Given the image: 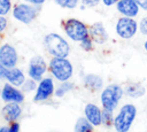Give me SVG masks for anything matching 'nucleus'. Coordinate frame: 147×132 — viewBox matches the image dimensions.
<instances>
[{"mask_svg":"<svg viewBox=\"0 0 147 132\" xmlns=\"http://www.w3.org/2000/svg\"><path fill=\"white\" fill-rule=\"evenodd\" d=\"M1 96L6 102H22L24 96L21 91L16 90L15 87L10 86L9 84H6L3 86V90L1 92Z\"/></svg>","mask_w":147,"mask_h":132,"instance_id":"13","label":"nucleus"},{"mask_svg":"<svg viewBox=\"0 0 147 132\" xmlns=\"http://www.w3.org/2000/svg\"><path fill=\"white\" fill-rule=\"evenodd\" d=\"M49 69L53 76L61 81H67L72 75V65L65 57H54L49 63Z\"/></svg>","mask_w":147,"mask_h":132,"instance_id":"3","label":"nucleus"},{"mask_svg":"<svg viewBox=\"0 0 147 132\" xmlns=\"http://www.w3.org/2000/svg\"><path fill=\"white\" fill-rule=\"evenodd\" d=\"M90 36H91V39L93 41H95L96 44H103L107 39H108V34H107V31L103 26L102 23L100 22H96L94 23L91 28H90Z\"/></svg>","mask_w":147,"mask_h":132,"instance_id":"12","label":"nucleus"},{"mask_svg":"<svg viewBox=\"0 0 147 132\" xmlns=\"http://www.w3.org/2000/svg\"><path fill=\"white\" fill-rule=\"evenodd\" d=\"M6 71H7V68H6L3 64L0 63V77H5Z\"/></svg>","mask_w":147,"mask_h":132,"instance_id":"30","label":"nucleus"},{"mask_svg":"<svg viewBox=\"0 0 147 132\" xmlns=\"http://www.w3.org/2000/svg\"><path fill=\"white\" fill-rule=\"evenodd\" d=\"M6 25H7L6 18H3V17L0 15V32H2V31L6 29Z\"/></svg>","mask_w":147,"mask_h":132,"instance_id":"29","label":"nucleus"},{"mask_svg":"<svg viewBox=\"0 0 147 132\" xmlns=\"http://www.w3.org/2000/svg\"><path fill=\"white\" fill-rule=\"evenodd\" d=\"M26 2L29 3H32V5H41L42 2H45L46 0H25Z\"/></svg>","mask_w":147,"mask_h":132,"instance_id":"31","label":"nucleus"},{"mask_svg":"<svg viewBox=\"0 0 147 132\" xmlns=\"http://www.w3.org/2000/svg\"><path fill=\"white\" fill-rule=\"evenodd\" d=\"M37 14H38L37 9L33 6H30V5H26V3L17 5L14 8V11H13L14 17L16 20H18L20 22L25 23V24L32 22L36 18Z\"/></svg>","mask_w":147,"mask_h":132,"instance_id":"7","label":"nucleus"},{"mask_svg":"<svg viewBox=\"0 0 147 132\" xmlns=\"http://www.w3.org/2000/svg\"><path fill=\"white\" fill-rule=\"evenodd\" d=\"M64 31L68 34V37L75 41H82L85 38L88 37L90 32L84 23H82L78 20H69L64 24Z\"/></svg>","mask_w":147,"mask_h":132,"instance_id":"5","label":"nucleus"},{"mask_svg":"<svg viewBox=\"0 0 147 132\" xmlns=\"http://www.w3.org/2000/svg\"><path fill=\"white\" fill-rule=\"evenodd\" d=\"M10 9V0H0V15H6Z\"/></svg>","mask_w":147,"mask_h":132,"instance_id":"23","label":"nucleus"},{"mask_svg":"<svg viewBox=\"0 0 147 132\" xmlns=\"http://www.w3.org/2000/svg\"><path fill=\"white\" fill-rule=\"evenodd\" d=\"M117 10L126 16V17H134L139 13V6L134 0H118L116 3Z\"/></svg>","mask_w":147,"mask_h":132,"instance_id":"10","label":"nucleus"},{"mask_svg":"<svg viewBox=\"0 0 147 132\" xmlns=\"http://www.w3.org/2000/svg\"><path fill=\"white\" fill-rule=\"evenodd\" d=\"M0 132H11V130H10V127L3 126V127H1V129H0Z\"/></svg>","mask_w":147,"mask_h":132,"instance_id":"34","label":"nucleus"},{"mask_svg":"<svg viewBox=\"0 0 147 132\" xmlns=\"http://www.w3.org/2000/svg\"><path fill=\"white\" fill-rule=\"evenodd\" d=\"M21 112H22V109L17 102H8L1 111L3 118L8 122H13V121L17 119L20 117Z\"/></svg>","mask_w":147,"mask_h":132,"instance_id":"14","label":"nucleus"},{"mask_svg":"<svg viewBox=\"0 0 147 132\" xmlns=\"http://www.w3.org/2000/svg\"><path fill=\"white\" fill-rule=\"evenodd\" d=\"M10 127V130H11V132H18V130H20V125L18 124H16V123H14L11 126H9Z\"/></svg>","mask_w":147,"mask_h":132,"instance_id":"32","label":"nucleus"},{"mask_svg":"<svg viewBox=\"0 0 147 132\" xmlns=\"http://www.w3.org/2000/svg\"><path fill=\"white\" fill-rule=\"evenodd\" d=\"M134 1L138 3L140 8H142L144 10H147V0H134Z\"/></svg>","mask_w":147,"mask_h":132,"instance_id":"28","label":"nucleus"},{"mask_svg":"<svg viewBox=\"0 0 147 132\" xmlns=\"http://www.w3.org/2000/svg\"><path fill=\"white\" fill-rule=\"evenodd\" d=\"M74 88V84L69 83V81H63V84H61L59 86V88L55 91V95L56 96H63L65 93H68L69 91H71Z\"/></svg>","mask_w":147,"mask_h":132,"instance_id":"20","label":"nucleus"},{"mask_svg":"<svg viewBox=\"0 0 147 132\" xmlns=\"http://www.w3.org/2000/svg\"><path fill=\"white\" fill-rule=\"evenodd\" d=\"M122 94H123V90L119 85L113 84V85L107 86L101 94V102H102L103 108L113 111L117 107L122 98Z\"/></svg>","mask_w":147,"mask_h":132,"instance_id":"4","label":"nucleus"},{"mask_svg":"<svg viewBox=\"0 0 147 132\" xmlns=\"http://www.w3.org/2000/svg\"><path fill=\"white\" fill-rule=\"evenodd\" d=\"M23 88L25 90V91H32V90H34L36 88V83H34V79H32V80H26V81H24L23 83Z\"/></svg>","mask_w":147,"mask_h":132,"instance_id":"26","label":"nucleus"},{"mask_svg":"<svg viewBox=\"0 0 147 132\" xmlns=\"http://www.w3.org/2000/svg\"><path fill=\"white\" fill-rule=\"evenodd\" d=\"M5 78L7 80H9V83L15 85V86H20L25 81L23 72L20 69H16V68H7Z\"/></svg>","mask_w":147,"mask_h":132,"instance_id":"16","label":"nucleus"},{"mask_svg":"<svg viewBox=\"0 0 147 132\" xmlns=\"http://www.w3.org/2000/svg\"><path fill=\"white\" fill-rule=\"evenodd\" d=\"M99 2L100 0H82V3L85 7H95Z\"/></svg>","mask_w":147,"mask_h":132,"instance_id":"27","label":"nucleus"},{"mask_svg":"<svg viewBox=\"0 0 147 132\" xmlns=\"http://www.w3.org/2000/svg\"><path fill=\"white\" fill-rule=\"evenodd\" d=\"M113 111L111 110H108V109H105L102 111V123L106 125V126H110L111 123H114V118H113Z\"/></svg>","mask_w":147,"mask_h":132,"instance_id":"21","label":"nucleus"},{"mask_svg":"<svg viewBox=\"0 0 147 132\" xmlns=\"http://www.w3.org/2000/svg\"><path fill=\"white\" fill-rule=\"evenodd\" d=\"M75 132H92V123L87 118H79L75 125Z\"/></svg>","mask_w":147,"mask_h":132,"instance_id":"19","label":"nucleus"},{"mask_svg":"<svg viewBox=\"0 0 147 132\" xmlns=\"http://www.w3.org/2000/svg\"><path fill=\"white\" fill-rule=\"evenodd\" d=\"M138 30V24L132 17H121L116 24V32L123 39L132 38Z\"/></svg>","mask_w":147,"mask_h":132,"instance_id":"6","label":"nucleus"},{"mask_svg":"<svg viewBox=\"0 0 147 132\" xmlns=\"http://www.w3.org/2000/svg\"><path fill=\"white\" fill-rule=\"evenodd\" d=\"M0 94H1V92H0Z\"/></svg>","mask_w":147,"mask_h":132,"instance_id":"36","label":"nucleus"},{"mask_svg":"<svg viewBox=\"0 0 147 132\" xmlns=\"http://www.w3.org/2000/svg\"><path fill=\"white\" fill-rule=\"evenodd\" d=\"M45 48L54 57H65L69 54L68 42L56 33H49L44 39Z\"/></svg>","mask_w":147,"mask_h":132,"instance_id":"1","label":"nucleus"},{"mask_svg":"<svg viewBox=\"0 0 147 132\" xmlns=\"http://www.w3.org/2000/svg\"><path fill=\"white\" fill-rule=\"evenodd\" d=\"M54 90V85L51 78H45L40 81L38 88H37V93L34 95V101H44L46 100Z\"/></svg>","mask_w":147,"mask_h":132,"instance_id":"11","label":"nucleus"},{"mask_svg":"<svg viewBox=\"0 0 147 132\" xmlns=\"http://www.w3.org/2000/svg\"><path fill=\"white\" fill-rule=\"evenodd\" d=\"M125 93L131 98H140L145 94V87L139 83H132L126 86Z\"/></svg>","mask_w":147,"mask_h":132,"instance_id":"18","label":"nucleus"},{"mask_svg":"<svg viewBox=\"0 0 147 132\" xmlns=\"http://www.w3.org/2000/svg\"><path fill=\"white\" fill-rule=\"evenodd\" d=\"M85 86L91 91H98L102 87V79L96 75H87L84 78Z\"/></svg>","mask_w":147,"mask_h":132,"instance_id":"17","label":"nucleus"},{"mask_svg":"<svg viewBox=\"0 0 147 132\" xmlns=\"http://www.w3.org/2000/svg\"><path fill=\"white\" fill-rule=\"evenodd\" d=\"M54 1L63 8H75L78 3V0H54Z\"/></svg>","mask_w":147,"mask_h":132,"instance_id":"22","label":"nucleus"},{"mask_svg":"<svg viewBox=\"0 0 147 132\" xmlns=\"http://www.w3.org/2000/svg\"><path fill=\"white\" fill-rule=\"evenodd\" d=\"M85 115H86V118L93 125H100L102 123V111L95 104H92V103L86 104Z\"/></svg>","mask_w":147,"mask_h":132,"instance_id":"15","label":"nucleus"},{"mask_svg":"<svg viewBox=\"0 0 147 132\" xmlns=\"http://www.w3.org/2000/svg\"><path fill=\"white\" fill-rule=\"evenodd\" d=\"M46 62L41 56H34L31 59L29 64V75L34 80H40L46 71Z\"/></svg>","mask_w":147,"mask_h":132,"instance_id":"9","label":"nucleus"},{"mask_svg":"<svg viewBox=\"0 0 147 132\" xmlns=\"http://www.w3.org/2000/svg\"><path fill=\"white\" fill-rule=\"evenodd\" d=\"M137 109L133 104H125L121 108L119 112L114 119V126L117 132H127L134 121Z\"/></svg>","mask_w":147,"mask_h":132,"instance_id":"2","label":"nucleus"},{"mask_svg":"<svg viewBox=\"0 0 147 132\" xmlns=\"http://www.w3.org/2000/svg\"><path fill=\"white\" fill-rule=\"evenodd\" d=\"M144 47H145V49L147 51V40H146V42H145V45H144Z\"/></svg>","mask_w":147,"mask_h":132,"instance_id":"35","label":"nucleus"},{"mask_svg":"<svg viewBox=\"0 0 147 132\" xmlns=\"http://www.w3.org/2000/svg\"><path fill=\"white\" fill-rule=\"evenodd\" d=\"M102 1H103V3H105L106 6H111V5H114V3H117L118 0H102Z\"/></svg>","mask_w":147,"mask_h":132,"instance_id":"33","label":"nucleus"},{"mask_svg":"<svg viewBox=\"0 0 147 132\" xmlns=\"http://www.w3.org/2000/svg\"><path fill=\"white\" fill-rule=\"evenodd\" d=\"M17 62V53L15 48L8 44H5L0 48V63L6 68H14Z\"/></svg>","mask_w":147,"mask_h":132,"instance_id":"8","label":"nucleus"},{"mask_svg":"<svg viewBox=\"0 0 147 132\" xmlns=\"http://www.w3.org/2000/svg\"><path fill=\"white\" fill-rule=\"evenodd\" d=\"M80 46H82L83 49H85V51H91V49H92V39H91L90 37L85 38L84 40L80 41Z\"/></svg>","mask_w":147,"mask_h":132,"instance_id":"24","label":"nucleus"},{"mask_svg":"<svg viewBox=\"0 0 147 132\" xmlns=\"http://www.w3.org/2000/svg\"><path fill=\"white\" fill-rule=\"evenodd\" d=\"M139 29H140V32L145 36H147V16L142 17L140 23H139Z\"/></svg>","mask_w":147,"mask_h":132,"instance_id":"25","label":"nucleus"}]
</instances>
